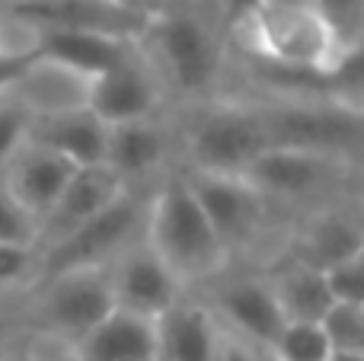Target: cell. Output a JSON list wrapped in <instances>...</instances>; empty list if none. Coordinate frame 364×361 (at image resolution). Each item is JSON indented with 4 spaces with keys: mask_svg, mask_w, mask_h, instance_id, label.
Instances as JSON below:
<instances>
[{
    "mask_svg": "<svg viewBox=\"0 0 364 361\" xmlns=\"http://www.w3.org/2000/svg\"><path fill=\"white\" fill-rule=\"evenodd\" d=\"M170 109L224 99L230 77V32L218 0H166L134 38Z\"/></svg>",
    "mask_w": 364,
    "mask_h": 361,
    "instance_id": "cell-1",
    "label": "cell"
},
{
    "mask_svg": "<svg viewBox=\"0 0 364 361\" xmlns=\"http://www.w3.org/2000/svg\"><path fill=\"white\" fill-rule=\"evenodd\" d=\"M182 176L198 198L230 266L269 269L282 259L294 221L259 195V189H252L243 176H211L195 170H182Z\"/></svg>",
    "mask_w": 364,
    "mask_h": 361,
    "instance_id": "cell-2",
    "label": "cell"
},
{
    "mask_svg": "<svg viewBox=\"0 0 364 361\" xmlns=\"http://www.w3.org/2000/svg\"><path fill=\"white\" fill-rule=\"evenodd\" d=\"M147 247L164 259V266L176 275L186 291H198L230 266L182 170H173L154 189L147 215Z\"/></svg>",
    "mask_w": 364,
    "mask_h": 361,
    "instance_id": "cell-3",
    "label": "cell"
},
{
    "mask_svg": "<svg viewBox=\"0 0 364 361\" xmlns=\"http://www.w3.org/2000/svg\"><path fill=\"white\" fill-rule=\"evenodd\" d=\"M173 112L179 128V170L243 176L269 151L262 119L243 99L224 96L205 106Z\"/></svg>",
    "mask_w": 364,
    "mask_h": 361,
    "instance_id": "cell-4",
    "label": "cell"
},
{
    "mask_svg": "<svg viewBox=\"0 0 364 361\" xmlns=\"http://www.w3.org/2000/svg\"><path fill=\"white\" fill-rule=\"evenodd\" d=\"M243 179L291 221L323 205L364 195V163L307 151L272 147L243 173Z\"/></svg>",
    "mask_w": 364,
    "mask_h": 361,
    "instance_id": "cell-5",
    "label": "cell"
},
{
    "mask_svg": "<svg viewBox=\"0 0 364 361\" xmlns=\"http://www.w3.org/2000/svg\"><path fill=\"white\" fill-rule=\"evenodd\" d=\"M230 45L301 70H333L352 55L339 48L316 0H262L250 23L230 36Z\"/></svg>",
    "mask_w": 364,
    "mask_h": 361,
    "instance_id": "cell-6",
    "label": "cell"
},
{
    "mask_svg": "<svg viewBox=\"0 0 364 361\" xmlns=\"http://www.w3.org/2000/svg\"><path fill=\"white\" fill-rule=\"evenodd\" d=\"M243 102H250L262 119L269 151H307L364 163V109H352L323 96Z\"/></svg>",
    "mask_w": 364,
    "mask_h": 361,
    "instance_id": "cell-7",
    "label": "cell"
},
{
    "mask_svg": "<svg viewBox=\"0 0 364 361\" xmlns=\"http://www.w3.org/2000/svg\"><path fill=\"white\" fill-rule=\"evenodd\" d=\"M112 311L106 269L48 272L16 301L23 333H38L77 345Z\"/></svg>",
    "mask_w": 364,
    "mask_h": 361,
    "instance_id": "cell-8",
    "label": "cell"
},
{
    "mask_svg": "<svg viewBox=\"0 0 364 361\" xmlns=\"http://www.w3.org/2000/svg\"><path fill=\"white\" fill-rule=\"evenodd\" d=\"M154 192L125 189L106 211L87 221L80 230L64 237L61 243L42 249V275L64 272V269H106L125 249L147 237V215H151ZM38 275V279H42Z\"/></svg>",
    "mask_w": 364,
    "mask_h": 361,
    "instance_id": "cell-9",
    "label": "cell"
},
{
    "mask_svg": "<svg viewBox=\"0 0 364 361\" xmlns=\"http://www.w3.org/2000/svg\"><path fill=\"white\" fill-rule=\"evenodd\" d=\"M102 166L132 192H154L160 179L179 170L176 112L166 109L144 119L109 125Z\"/></svg>",
    "mask_w": 364,
    "mask_h": 361,
    "instance_id": "cell-10",
    "label": "cell"
},
{
    "mask_svg": "<svg viewBox=\"0 0 364 361\" xmlns=\"http://www.w3.org/2000/svg\"><path fill=\"white\" fill-rule=\"evenodd\" d=\"M192 294L205 301V307L224 333L246 339L252 345H262V349H272L275 336L284 326V317L278 311L262 269L227 266L218 279H211Z\"/></svg>",
    "mask_w": 364,
    "mask_h": 361,
    "instance_id": "cell-11",
    "label": "cell"
},
{
    "mask_svg": "<svg viewBox=\"0 0 364 361\" xmlns=\"http://www.w3.org/2000/svg\"><path fill=\"white\" fill-rule=\"evenodd\" d=\"M364 253V195L342 198L301 215L291 224L284 256L326 272Z\"/></svg>",
    "mask_w": 364,
    "mask_h": 361,
    "instance_id": "cell-12",
    "label": "cell"
},
{
    "mask_svg": "<svg viewBox=\"0 0 364 361\" xmlns=\"http://www.w3.org/2000/svg\"><path fill=\"white\" fill-rule=\"evenodd\" d=\"M106 281L115 311L134 313V317L154 320V323L186 294L176 275L147 247V237L134 243L132 249H125L112 266H106Z\"/></svg>",
    "mask_w": 364,
    "mask_h": 361,
    "instance_id": "cell-13",
    "label": "cell"
},
{
    "mask_svg": "<svg viewBox=\"0 0 364 361\" xmlns=\"http://www.w3.org/2000/svg\"><path fill=\"white\" fill-rule=\"evenodd\" d=\"M90 109L106 125H119V122L166 112L170 106L151 64L144 61L138 45H132L112 68L90 80Z\"/></svg>",
    "mask_w": 364,
    "mask_h": 361,
    "instance_id": "cell-14",
    "label": "cell"
},
{
    "mask_svg": "<svg viewBox=\"0 0 364 361\" xmlns=\"http://www.w3.org/2000/svg\"><path fill=\"white\" fill-rule=\"evenodd\" d=\"M0 10L16 16L36 32H106L138 38L147 19L125 13L106 0H10Z\"/></svg>",
    "mask_w": 364,
    "mask_h": 361,
    "instance_id": "cell-15",
    "label": "cell"
},
{
    "mask_svg": "<svg viewBox=\"0 0 364 361\" xmlns=\"http://www.w3.org/2000/svg\"><path fill=\"white\" fill-rule=\"evenodd\" d=\"M125 192V185L106 170V166H77L74 176L61 189V195L51 202L45 217L38 221L36 247L48 249L80 230L87 221H93L100 211H106L115 198Z\"/></svg>",
    "mask_w": 364,
    "mask_h": 361,
    "instance_id": "cell-16",
    "label": "cell"
},
{
    "mask_svg": "<svg viewBox=\"0 0 364 361\" xmlns=\"http://www.w3.org/2000/svg\"><path fill=\"white\" fill-rule=\"evenodd\" d=\"M4 90L32 122L90 106V77L45 55H32Z\"/></svg>",
    "mask_w": 364,
    "mask_h": 361,
    "instance_id": "cell-17",
    "label": "cell"
},
{
    "mask_svg": "<svg viewBox=\"0 0 364 361\" xmlns=\"http://www.w3.org/2000/svg\"><path fill=\"white\" fill-rule=\"evenodd\" d=\"M77 166L70 160H64L61 153L48 151L45 144L26 138L23 144L13 151V157L4 163L0 170V183L10 192V198L26 211V215L36 221L45 217V211L51 208L61 189L68 185V179L74 176ZM38 234V230H36Z\"/></svg>",
    "mask_w": 364,
    "mask_h": 361,
    "instance_id": "cell-18",
    "label": "cell"
},
{
    "mask_svg": "<svg viewBox=\"0 0 364 361\" xmlns=\"http://www.w3.org/2000/svg\"><path fill=\"white\" fill-rule=\"evenodd\" d=\"M220 326L198 294L186 291L157 320V361H218Z\"/></svg>",
    "mask_w": 364,
    "mask_h": 361,
    "instance_id": "cell-19",
    "label": "cell"
},
{
    "mask_svg": "<svg viewBox=\"0 0 364 361\" xmlns=\"http://www.w3.org/2000/svg\"><path fill=\"white\" fill-rule=\"evenodd\" d=\"M77 361H157V323L112 307L77 343Z\"/></svg>",
    "mask_w": 364,
    "mask_h": 361,
    "instance_id": "cell-20",
    "label": "cell"
},
{
    "mask_svg": "<svg viewBox=\"0 0 364 361\" xmlns=\"http://www.w3.org/2000/svg\"><path fill=\"white\" fill-rule=\"evenodd\" d=\"M109 125L93 109H74V112L36 119L29 125V138L45 144L48 151L61 153L74 166H100L106 157Z\"/></svg>",
    "mask_w": 364,
    "mask_h": 361,
    "instance_id": "cell-21",
    "label": "cell"
},
{
    "mask_svg": "<svg viewBox=\"0 0 364 361\" xmlns=\"http://www.w3.org/2000/svg\"><path fill=\"white\" fill-rule=\"evenodd\" d=\"M262 272L269 279V288L275 294L284 323H320L323 313L333 307L323 272L304 266V262L282 256Z\"/></svg>",
    "mask_w": 364,
    "mask_h": 361,
    "instance_id": "cell-22",
    "label": "cell"
},
{
    "mask_svg": "<svg viewBox=\"0 0 364 361\" xmlns=\"http://www.w3.org/2000/svg\"><path fill=\"white\" fill-rule=\"evenodd\" d=\"M132 45L134 38L106 36V32H38L36 55L55 58V61L68 64L93 80L96 74L112 68Z\"/></svg>",
    "mask_w": 364,
    "mask_h": 361,
    "instance_id": "cell-23",
    "label": "cell"
},
{
    "mask_svg": "<svg viewBox=\"0 0 364 361\" xmlns=\"http://www.w3.org/2000/svg\"><path fill=\"white\" fill-rule=\"evenodd\" d=\"M42 275L36 243H0V304H16Z\"/></svg>",
    "mask_w": 364,
    "mask_h": 361,
    "instance_id": "cell-24",
    "label": "cell"
},
{
    "mask_svg": "<svg viewBox=\"0 0 364 361\" xmlns=\"http://www.w3.org/2000/svg\"><path fill=\"white\" fill-rule=\"evenodd\" d=\"M320 330L336 361H364V304H333Z\"/></svg>",
    "mask_w": 364,
    "mask_h": 361,
    "instance_id": "cell-25",
    "label": "cell"
},
{
    "mask_svg": "<svg viewBox=\"0 0 364 361\" xmlns=\"http://www.w3.org/2000/svg\"><path fill=\"white\" fill-rule=\"evenodd\" d=\"M269 352L275 361H329L333 358L320 323H284Z\"/></svg>",
    "mask_w": 364,
    "mask_h": 361,
    "instance_id": "cell-26",
    "label": "cell"
},
{
    "mask_svg": "<svg viewBox=\"0 0 364 361\" xmlns=\"http://www.w3.org/2000/svg\"><path fill=\"white\" fill-rule=\"evenodd\" d=\"M316 10L342 51L364 48V0H316Z\"/></svg>",
    "mask_w": 364,
    "mask_h": 361,
    "instance_id": "cell-27",
    "label": "cell"
},
{
    "mask_svg": "<svg viewBox=\"0 0 364 361\" xmlns=\"http://www.w3.org/2000/svg\"><path fill=\"white\" fill-rule=\"evenodd\" d=\"M333 304H364V253L323 272Z\"/></svg>",
    "mask_w": 364,
    "mask_h": 361,
    "instance_id": "cell-28",
    "label": "cell"
},
{
    "mask_svg": "<svg viewBox=\"0 0 364 361\" xmlns=\"http://www.w3.org/2000/svg\"><path fill=\"white\" fill-rule=\"evenodd\" d=\"M29 125L32 119L26 115V109L6 90H0V170L13 157V151L29 138Z\"/></svg>",
    "mask_w": 364,
    "mask_h": 361,
    "instance_id": "cell-29",
    "label": "cell"
},
{
    "mask_svg": "<svg viewBox=\"0 0 364 361\" xmlns=\"http://www.w3.org/2000/svg\"><path fill=\"white\" fill-rule=\"evenodd\" d=\"M38 51V32L0 10V61H26Z\"/></svg>",
    "mask_w": 364,
    "mask_h": 361,
    "instance_id": "cell-30",
    "label": "cell"
},
{
    "mask_svg": "<svg viewBox=\"0 0 364 361\" xmlns=\"http://www.w3.org/2000/svg\"><path fill=\"white\" fill-rule=\"evenodd\" d=\"M36 221L10 198L0 183V243H36Z\"/></svg>",
    "mask_w": 364,
    "mask_h": 361,
    "instance_id": "cell-31",
    "label": "cell"
},
{
    "mask_svg": "<svg viewBox=\"0 0 364 361\" xmlns=\"http://www.w3.org/2000/svg\"><path fill=\"white\" fill-rule=\"evenodd\" d=\"M218 361H275V358H272V352L262 349V345H252V343H246V339H237L220 330Z\"/></svg>",
    "mask_w": 364,
    "mask_h": 361,
    "instance_id": "cell-32",
    "label": "cell"
},
{
    "mask_svg": "<svg viewBox=\"0 0 364 361\" xmlns=\"http://www.w3.org/2000/svg\"><path fill=\"white\" fill-rule=\"evenodd\" d=\"M19 339H23V326H19L16 304H0V361H13Z\"/></svg>",
    "mask_w": 364,
    "mask_h": 361,
    "instance_id": "cell-33",
    "label": "cell"
},
{
    "mask_svg": "<svg viewBox=\"0 0 364 361\" xmlns=\"http://www.w3.org/2000/svg\"><path fill=\"white\" fill-rule=\"evenodd\" d=\"M259 4H262V0H218L227 32L233 36L237 29H243V26L252 19V13L259 10Z\"/></svg>",
    "mask_w": 364,
    "mask_h": 361,
    "instance_id": "cell-34",
    "label": "cell"
},
{
    "mask_svg": "<svg viewBox=\"0 0 364 361\" xmlns=\"http://www.w3.org/2000/svg\"><path fill=\"white\" fill-rule=\"evenodd\" d=\"M106 4H112V6H119V10L134 13V16L147 19V16H154V13H157L160 6L166 4V0H106Z\"/></svg>",
    "mask_w": 364,
    "mask_h": 361,
    "instance_id": "cell-35",
    "label": "cell"
},
{
    "mask_svg": "<svg viewBox=\"0 0 364 361\" xmlns=\"http://www.w3.org/2000/svg\"><path fill=\"white\" fill-rule=\"evenodd\" d=\"M0 4H10V0H0Z\"/></svg>",
    "mask_w": 364,
    "mask_h": 361,
    "instance_id": "cell-36",
    "label": "cell"
},
{
    "mask_svg": "<svg viewBox=\"0 0 364 361\" xmlns=\"http://www.w3.org/2000/svg\"><path fill=\"white\" fill-rule=\"evenodd\" d=\"M329 361H336V358H329Z\"/></svg>",
    "mask_w": 364,
    "mask_h": 361,
    "instance_id": "cell-37",
    "label": "cell"
},
{
    "mask_svg": "<svg viewBox=\"0 0 364 361\" xmlns=\"http://www.w3.org/2000/svg\"><path fill=\"white\" fill-rule=\"evenodd\" d=\"M13 361H19V358H13Z\"/></svg>",
    "mask_w": 364,
    "mask_h": 361,
    "instance_id": "cell-38",
    "label": "cell"
}]
</instances>
